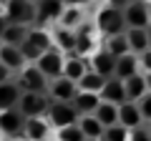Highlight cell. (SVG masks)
<instances>
[{"mask_svg": "<svg viewBox=\"0 0 151 141\" xmlns=\"http://www.w3.org/2000/svg\"><path fill=\"white\" fill-rule=\"evenodd\" d=\"M129 141H151L149 126H139V129H131V136H129Z\"/></svg>", "mask_w": 151, "mask_h": 141, "instance_id": "cell-34", "label": "cell"}, {"mask_svg": "<svg viewBox=\"0 0 151 141\" xmlns=\"http://www.w3.org/2000/svg\"><path fill=\"white\" fill-rule=\"evenodd\" d=\"M0 63H5L13 73H18V70H23V68L28 65V60H25V55H23L20 45H8V43H3V45H0Z\"/></svg>", "mask_w": 151, "mask_h": 141, "instance_id": "cell-15", "label": "cell"}, {"mask_svg": "<svg viewBox=\"0 0 151 141\" xmlns=\"http://www.w3.org/2000/svg\"><path fill=\"white\" fill-rule=\"evenodd\" d=\"M53 45H55L58 50H63L65 55H68V53H76V30L55 25V30H53Z\"/></svg>", "mask_w": 151, "mask_h": 141, "instance_id": "cell-24", "label": "cell"}, {"mask_svg": "<svg viewBox=\"0 0 151 141\" xmlns=\"http://www.w3.org/2000/svg\"><path fill=\"white\" fill-rule=\"evenodd\" d=\"M45 141H55V139H53V136H48V139H45Z\"/></svg>", "mask_w": 151, "mask_h": 141, "instance_id": "cell-44", "label": "cell"}, {"mask_svg": "<svg viewBox=\"0 0 151 141\" xmlns=\"http://www.w3.org/2000/svg\"><path fill=\"white\" fill-rule=\"evenodd\" d=\"M136 103H139V111L144 116V124H151V91H146Z\"/></svg>", "mask_w": 151, "mask_h": 141, "instance_id": "cell-33", "label": "cell"}, {"mask_svg": "<svg viewBox=\"0 0 151 141\" xmlns=\"http://www.w3.org/2000/svg\"><path fill=\"white\" fill-rule=\"evenodd\" d=\"M5 18L10 23H20V25H35L38 20L35 3H30V0H5Z\"/></svg>", "mask_w": 151, "mask_h": 141, "instance_id": "cell-3", "label": "cell"}, {"mask_svg": "<svg viewBox=\"0 0 151 141\" xmlns=\"http://www.w3.org/2000/svg\"><path fill=\"white\" fill-rule=\"evenodd\" d=\"M63 3L65 5H86L88 0H63Z\"/></svg>", "mask_w": 151, "mask_h": 141, "instance_id": "cell-39", "label": "cell"}, {"mask_svg": "<svg viewBox=\"0 0 151 141\" xmlns=\"http://www.w3.org/2000/svg\"><path fill=\"white\" fill-rule=\"evenodd\" d=\"M25 126V116L15 109H0V134L3 136H20Z\"/></svg>", "mask_w": 151, "mask_h": 141, "instance_id": "cell-10", "label": "cell"}, {"mask_svg": "<svg viewBox=\"0 0 151 141\" xmlns=\"http://www.w3.org/2000/svg\"><path fill=\"white\" fill-rule=\"evenodd\" d=\"M10 76H13V70L8 68L5 63H0V83H5V81H10Z\"/></svg>", "mask_w": 151, "mask_h": 141, "instance_id": "cell-36", "label": "cell"}, {"mask_svg": "<svg viewBox=\"0 0 151 141\" xmlns=\"http://www.w3.org/2000/svg\"><path fill=\"white\" fill-rule=\"evenodd\" d=\"M124 88H126V101H139L149 88H146V81H144V70L141 73H134L124 81Z\"/></svg>", "mask_w": 151, "mask_h": 141, "instance_id": "cell-26", "label": "cell"}, {"mask_svg": "<svg viewBox=\"0 0 151 141\" xmlns=\"http://www.w3.org/2000/svg\"><path fill=\"white\" fill-rule=\"evenodd\" d=\"M30 3H38V0H30Z\"/></svg>", "mask_w": 151, "mask_h": 141, "instance_id": "cell-49", "label": "cell"}, {"mask_svg": "<svg viewBox=\"0 0 151 141\" xmlns=\"http://www.w3.org/2000/svg\"><path fill=\"white\" fill-rule=\"evenodd\" d=\"M149 15H151V0H149Z\"/></svg>", "mask_w": 151, "mask_h": 141, "instance_id": "cell-45", "label": "cell"}, {"mask_svg": "<svg viewBox=\"0 0 151 141\" xmlns=\"http://www.w3.org/2000/svg\"><path fill=\"white\" fill-rule=\"evenodd\" d=\"M88 68L101 73L103 78H111L113 70H116V55H111L106 48H98L88 55Z\"/></svg>", "mask_w": 151, "mask_h": 141, "instance_id": "cell-12", "label": "cell"}, {"mask_svg": "<svg viewBox=\"0 0 151 141\" xmlns=\"http://www.w3.org/2000/svg\"><path fill=\"white\" fill-rule=\"evenodd\" d=\"M126 40H129V50L136 55H141L144 50H149V33L146 28H126Z\"/></svg>", "mask_w": 151, "mask_h": 141, "instance_id": "cell-22", "label": "cell"}, {"mask_svg": "<svg viewBox=\"0 0 151 141\" xmlns=\"http://www.w3.org/2000/svg\"><path fill=\"white\" fill-rule=\"evenodd\" d=\"M53 139L55 141H83V131L78 129V124H70V126H63V129H53Z\"/></svg>", "mask_w": 151, "mask_h": 141, "instance_id": "cell-31", "label": "cell"}, {"mask_svg": "<svg viewBox=\"0 0 151 141\" xmlns=\"http://www.w3.org/2000/svg\"><path fill=\"white\" fill-rule=\"evenodd\" d=\"M134 73H141V60L136 53H124L116 58V70H113V76L121 78V81H126L129 76H134Z\"/></svg>", "mask_w": 151, "mask_h": 141, "instance_id": "cell-16", "label": "cell"}, {"mask_svg": "<svg viewBox=\"0 0 151 141\" xmlns=\"http://www.w3.org/2000/svg\"><path fill=\"white\" fill-rule=\"evenodd\" d=\"M23 88L18 86V81H5L0 83V109H15L20 101Z\"/></svg>", "mask_w": 151, "mask_h": 141, "instance_id": "cell-23", "label": "cell"}, {"mask_svg": "<svg viewBox=\"0 0 151 141\" xmlns=\"http://www.w3.org/2000/svg\"><path fill=\"white\" fill-rule=\"evenodd\" d=\"M8 23H10V20H8L5 15H0V35H3V30H5V28H8Z\"/></svg>", "mask_w": 151, "mask_h": 141, "instance_id": "cell-38", "label": "cell"}, {"mask_svg": "<svg viewBox=\"0 0 151 141\" xmlns=\"http://www.w3.org/2000/svg\"><path fill=\"white\" fill-rule=\"evenodd\" d=\"M124 20H126V28H146L151 23L149 3H139V0H134L131 5H126L124 8Z\"/></svg>", "mask_w": 151, "mask_h": 141, "instance_id": "cell-13", "label": "cell"}, {"mask_svg": "<svg viewBox=\"0 0 151 141\" xmlns=\"http://www.w3.org/2000/svg\"><path fill=\"white\" fill-rule=\"evenodd\" d=\"M50 131H53V126H50V121H48L45 114H40V116H25L23 136H25L28 141H45L50 136Z\"/></svg>", "mask_w": 151, "mask_h": 141, "instance_id": "cell-8", "label": "cell"}, {"mask_svg": "<svg viewBox=\"0 0 151 141\" xmlns=\"http://www.w3.org/2000/svg\"><path fill=\"white\" fill-rule=\"evenodd\" d=\"M25 141H28V139H25Z\"/></svg>", "mask_w": 151, "mask_h": 141, "instance_id": "cell-51", "label": "cell"}, {"mask_svg": "<svg viewBox=\"0 0 151 141\" xmlns=\"http://www.w3.org/2000/svg\"><path fill=\"white\" fill-rule=\"evenodd\" d=\"M139 3H149V0H139Z\"/></svg>", "mask_w": 151, "mask_h": 141, "instance_id": "cell-46", "label": "cell"}, {"mask_svg": "<svg viewBox=\"0 0 151 141\" xmlns=\"http://www.w3.org/2000/svg\"><path fill=\"white\" fill-rule=\"evenodd\" d=\"M18 86L23 91H38V93H45L48 91V78L35 63H28L23 70H18Z\"/></svg>", "mask_w": 151, "mask_h": 141, "instance_id": "cell-6", "label": "cell"}, {"mask_svg": "<svg viewBox=\"0 0 151 141\" xmlns=\"http://www.w3.org/2000/svg\"><path fill=\"white\" fill-rule=\"evenodd\" d=\"M53 48V30H48V28L43 25H30L25 33V40L20 43V50L23 55H25V60H35L38 55L43 53V50Z\"/></svg>", "mask_w": 151, "mask_h": 141, "instance_id": "cell-1", "label": "cell"}, {"mask_svg": "<svg viewBox=\"0 0 151 141\" xmlns=\"http://www.w3.org/2000/svg\"><path fill=\"white\" fill-rule=\"evenodd\" d=\"M149 134H151V126H149Z\"/></svg>", "mask_w": 151, "mask_h": 141, "instance_id": "cell-50", "label": "cell"}, {"mask_svg": "<svg viewBox=\"0 0 151 141\" xmlns=\"http://www.w3.org/2000/svg\"><path fill=\"white\" fill-rule=\"evenodd\" d=\"M131 3H134V0H106V5H113V8H119V10H124Z\"/></svg>", "mask_w": 151, "mask_h": 141, "instance_id": "cell-37", "label": "cell"}, {"mask_svg": "<svg viewBox=\"0 0 151 141\" xmlns=\"http://www.w3.org/2000/svg\"><path fill=\"white\" fill-rule=\"evenodd\" d=\"M93 116L103 124V129L106 126H113V124H119V106L116 103H108V101H101L98 109L93 111Z\"/></svg>", "mask_w": 151, "mask_h": 141, "instance_id": "cell-27", "label": "cell"}, {"mask_svg": "<svg viewBox=\"0 0 151 141\" xmlns=\"http://www.w3.org/2000/svg\"><path fill=\"white\" fill-rule=\"evenodd\" d=\"M76 124H78V129L83 131L86 139H101V136H103V124L93 114H81Z\"/></svg>", "mask_w": 151, "mask_h": 141, "instance_id": "cell-25", "label": "cell"}, {"mask_svg": "<svg viewBox=\"0 0 151 141\" xmlns=\"http://www.w3.org/2000/svg\"><path fill=\"white\" fill-rule=\"evenodd\" d=\"M65 3L63 0H38L35 10H38V23H55L58 15L63 13Z\"/></svg>", "mask_w": 151, "mask_h": 141, "instance_id": "cell-20", "label": "cell"}, {"mask_svg": "<svg viewBox=\"0 0 151 141\" xmlns=\"http://www.w3.org/2000/svg\"><path fill=\"white\" fill-rule=\"evenodd\" d=\"M86 70H88V58H83V55H78V53L65 55V60H63V76L65 78H70V81L78 83Z\"/></svg>", "mask_w": 151, "mask_h": 141, "instance_id": "cell-19", "label": "cell"}, {"mask_svg": "<svg viewBox=\"0 0 151 141\" xmlns=\"http://www.w3.org/2000/svg\"><path fill=\"white\" fill-rule=\"evenodd\" d=\"M144 81H146V88L151 91V70H144Z\"/></svg>", "mask_w": 151, "mask_h": 141, "instance_id": "cell-40", "label": "cell"}, {"mask_svg": "<svg viewBox=\"0 0 151 141\" xmlns=\"http://www.w3.org/2000/svg\"><path fill=\"white\" fill-rule=\"evenodd\" d=\"M48 98L50 101H65L70 103L73 101V96L78 93V86H76V81H70V78L65 76H58V78H50L48 81Z\"/></svg>", "mask_w": 151, "mask_h": 141, "instance_id": "cell-9", "label": "cell"}, {"mask_svg": "<svg viewBox=\"0 0 151 141\" xmlns=\"http://www.w3.org/2000/svg\"><path fill=\"white\" fill-rule=\"evenodd\" d=\"M58 23L60 28H70V30H78V28L86 23V10H83V5H65L63 13L58 15Z\"/></svg>", "mask_w": 151, "mask_h": 141, "instance_id": "cell-18", "label": "cell"}, {"mask_svg": "<svg viewBox=\"0 0 151 141\" xmlns=\"http://www.w3.org/2000/svg\"><path fill=\"white\" fill-rule=\"evenodd\" d=\"M45 116H48L53 129H63V126H70L78 121V111L73 109V103H65V101H50Z\"/></svg>", "mask_w": 151, "mask_h": 141, "instance_id": "cell-5", "label": "cell"}, {"mask_svg": "<svg viewBox=\"0 0 151 141\" xmlns=\"http://www.w3.org/2000/svg\"><path fill=\"white\" fill-rule=\"evenodd\" d=\"M70 103H73V109L78 111V116L81 114H93V111L98 109V103H101V96H98V93H91V91H78Z\"/></svg>", "mask_w": 151, "mask_h": 141, "instance_id": "cell-21", "label": "cell"}, {"mask_svg": "<svg viewBox=\"0 0 151 141\" xmlns=\"http://www.w3.org/2000/svg\"><path fill=\"white\" fill-rule=\"evenodd\" d=\"M129 136H131V131L126 129V126L113 124V126H106V129H103L101 141H129Z\"/></svg>", "mask_w": 151, "mask_h": 141, "instance_id": "cell-32", "label": "cell"}, {"mask_svg": "<svg viewBox=\"0 0 151 141\" xmlns=\"http://www.w3.org/2000/svg\"><path fill=\"white\" fill-rule=\"evenodd\" d=\"M0 141H3V134H0Z\"/></svg>", "mask_w": 151, "mask_h": 141, "instance_id": "cell-48", "label": "cell"}, {"mask_svg": "<svg viewBox=\"0 0 151 141\" xmlns=\"http://www.w3.org/2000/svg\"><path fill=\"white\" fill-rule=\"evenodd\" d=\"M119 124L126 126L129 131L144 126V116H141L139 103H136V101H124V103H119Z\"/></svg>", "mask_w": 151, "mask_h": 141, "instance_id": "cell-14", "label": "cell"}, {"mask_svg": "<svg viewBox=\"0 0 151 141\" xmlns=\"http://www.w3.org/2000/svg\"><path fill=\"white\" fill-rule=\"evenodd\" d=\"M0 15H5V0H0Z\"/></svg>", "mask_w": 151, "mask_h": 141, "instance_id": "cell-41", "label": "cell"}, {"mask_svg": "<svg viewBox=\"0 0 151 141\" xmlns=\"http://www.w3.org/2000/svg\"><path fill=\"white\" fill-rule=\"evenodd\" d=\"M28 28L30 25H20V23H8V28L3 30V43H8V45H20L23 40H25V33H28Z\"/></svg>", "mask_w": 151, "mask_h": 141, "instance_id": "cell-30", "label": "cell"}, {"mask_svg": "<svg viewBox=\"0 0 151 141\" xmlns=\"http://www.w3.org/2000/svg\"><path fill=\"white\" fill-rule=\"evenodd\" d=\"M83 141H101V139H83Z\"/></svg>", "mask_w": 151, "mask_h": 141, "instance_id": "cell-43", "label": "cell"}, {"mask_svg": "<svg viewBox=\"0 0 151 141\" xmlns=\"http://www.w3.org/2000/svg\"><path fill=\"white\" fill-rule=\"evenodd\" d=\"M146 33H149V45H151V23L146 25Z\"/></svg>", "mask_w": 151, "mask_h": 141, "instance_id": "cell-42", "label": "cell"}, {"mask_svg": "<svg viewBox=\"0 0 151 141\" xmlns=\"http://www.w3.org/2000/svg\"><path fill=\"white\" fill-rule=\"evenodd\" d=\"M93 25H96V30L101 33L103 38L116 35V33H124V30H126L124 10H119V8H113V5H103L101 10H96Z\"/></svg>", "mask_w": 151, "mask_h": 141, "instance_id": "cell-2", "label": "cell"}, {"mask_svg": "<svg viewBox=\"0 0 151 141\" xmlns=\"http://www.w3.org/2000/svg\"><path fill=\"white\" fill-rule=\"evenodd\" d=\"M63 60H65V53L63 50H58L53 45V48H48V50H43V53L38 55L33 63L38 65V68L45 73V78H58V76H63Z\"/></svg>", "mask_w": 151, "mask_h": 141, "instance_id": "cell-4", "label": "cell"}, {"mask_svg": "<svg viewBox=\"0 0 151 141\" xmlns=\"http://www.w3.org/2000/svg\"><path fill=\"white\" fill-rule=\"evenodd\" d=\"M139 60H141V70H151V48L144 50V53L139 55Z\"/></svg>", "mask_w": 151, "mask_h": 141, "instance_id": "cell-35", "label": "cell"}, {"mask_svg": "<svg viewBox=\"0 0 151 141\" xmlns=\"http://www.w3.org/2000/svg\"><path fill=\"white\" fill-rule=\"evenodd\" d=\"M0 45H3V38H0Z\"/></svg>", "mask_w": 151, "mask_h": 141, "instance_id": "cell-47", "label": "cell"}, {"mask_svg": "<svg viewBox=\"0 0 151 141\" xmlns=\"http://www.w3.org/2000/svg\"><path fill=\"white\" fill-rule=\"evenodd\" d=\"M96 33H98V30H96V25H88V23H83V25L76 30V53H78V55L88 58L93 50H98Z\"/></svg>", "mask_w": 151, "mask_h": 141, "instance_id": "cell-11", "label": "cell"}, {"mask_svg": "<svg viewBox=\"0 0 151 141\" xmlns=\"http://www.w3.org/2000/svg\"><path fill=\"white\" fill-rule=\"evenodd\" d=\"M48 93H38V91H23L20 101H18V111L23 116H40L48 111Z\"/></svg>", "mask_w": 151, "mask_h": 141, "instance_id": "cell-7", "label": "cell"}, {"mask_svg": "<svg viewBox=\"0 0 151 141\" xmlns=\"http://www.w3.org/2000/svg\"><path fill=\"white\" fill-rule=\"evenodd\" d=\"M101 101H108V103H124L126 101V88H124V81L121 78H116V76H111V78H106V83H103V88H101Z\"/></svg>", "mask_w": 151, "mask_h": 141, "instance_id": "cell-17", "label": "cell"}, {"mask_svg": "<svg viewBox=\"0 0 151 141\" xmlns=\"http://www.w3.org/2000/svg\"><path fill=\"white\" fill-rule=\"evenodd\" d=\"M103 48L108 50L111 55H124L129 53V40H126V30L124 33H116V35H108V38H103Z\"/></svg>", "mask_w": 151, "mask_h": 141, "instance_id": "cell-29", "label": "cell"}, {"mask_svg": "<svg viewBox=\"0 0 151 141\" xmlns=\"http://www.w3.org/2000/svg\"><path fill=\"white\" fill-rule=\"evenodd\" d=\"M103 83H106V78H103L101 73H96V70H91V68H88L86 73L81 76V81L76 83V86H78V91H91V93H101Z\"/></svg>", "mask_w": 151, "mask_h": 141, "instance_id": "cell-28", "label": "cell"}]
</instances>
